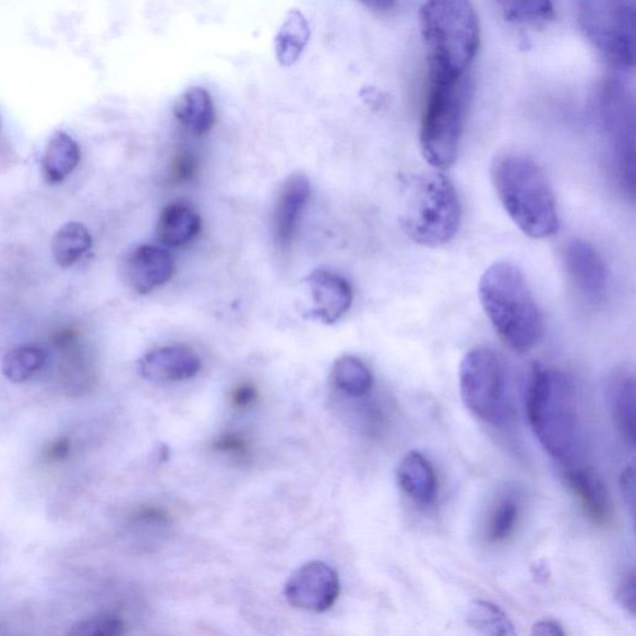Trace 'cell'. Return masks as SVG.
I'll list each match as a JSON object with an SVG mask.
<instances>
[{"instance_id": "6", "label": "cell", "mask_w": 636, "mask_h": 636, "mask_svg": "<svg viewBox=\"0 0 636 636\" xmlns=\"http://www.w3.org/2000/svg\"><path fill=\"white\" fill-rule=\"evenodd\" d=\"M401 228L415 243L437 248L451 243L461 224L458 192L442 172L419 176L408 185Z\"/></svg>"}, {"instance_id": "13", "label": "cell", "mask_w": 636, "mask_h": 636, "mask_svg": "<svg viewBox=\"0 0 636 636\" xmlns=\"http://www.w3.org/2000/svg\"><path fill=\"white\" fill-rule=\"evenodd\" d=\"M310 195L311 183L304 175H293L286 179L277 194L273 226L276 244L281 249L291 247Z\"/></svg>"}, {"instance_id": "9", "label": "cell", "mask_w": 636, "mask_h": 636, "mask_svg": "<svg viewBox=\"0 0 636 636\" xmlns=\"http://www.w3.org/2000/svg\"><path fill=\"white\" fill-rule=\"evenodd\" d=\"M599 110L615 173L625 193H635V103L628 86L608 79L600 87Z\"/></svg>"}, {"instance_id": "24", "label": "cell", "mask_w": 636, "mask_h": 636, "mask_svg": "<svg viewBox=\"0 0 636 636\" xmlns=\"http://www.w3.org/2000/svg\"><path fill=\"white\" fill-rule=\"evenodd\" d=\"M310 39V26L299 11H292L286 17L275 40L277 60L283 67H291L301 57Z\"/></svg>"}, {"instance_id": "31", "label": "cell", "mask_w": 636, "mask_h": 636, "mask_svg": "<svg viewBox=\"0 0 636 636\" xmlns=\"http://www.w3.org/2000/svg\"><path fill=\"white\" fill-rule=\"evenodd\" d=\"M635 596H636V581L635 573L632 572L629 576L622 581L620 588H617L616 600L617 603L624 609V611L632 616L635 615Z\"/></svg>"}, {"instance_id": "28", "label": "cell", "mask_w": 636, "mask_h": 636, "mask_svg": "<svg viewBox=\"0 0 636 636\" xmlns=\"http://www.w3.org/2000/svg\"><path fill=\"white\" fill-rule=\"evenodd\" d=\"M521 505L518 497L515 495L500 497L488 519L487 540L490 543L506 542L516 530Z\"/></svg>"}, {"instance_id": "14", "label": "cell", "mask_w": 636, "mask_h": 636, "mask_svg": "<svg viewBox=\"0 0 636 636\" xmlns=\"http://www.w3.org/2000/svg\"><path fill=\"white\" fill-rule=\"evenodd\" d=\"M313 302L316 308L311 311L313 319L333 325L351 309L353 291L351 285L335 273L315 271L307 277Z\"/></svg>"}, {"instance_id": "16", "label": "cell", "mask_w": 636, "mask_h": 636, "mask_svg": "<svg viewBox=\"0 0 636 636\" xmlns=\"http://www.w3.org/2000/svg\"><path fill=\"white\" fill-rule=\"evenodd\" d=\"M567 487L579 500L586 515L595 525L608 526L614 517L613 501L598 473L589 468L569 469L564 473Z\"/></svg>"}, {"instance_id": "7", "label": "cell", "mask_w": 636, "mask_h": 636, "mask_svg": "<svg viewBox=\"0 0 636 636\" xmlns=\"http://www.w3.org/2000/svg\"><path fill=\"white\" fill-rule=\"evenodd\" d=\"M586 39L609 65L632 70L635 64V0H573Z\"/></svg>"}, {"instance_id": "15", "label": "cell", "mask_w": 636, "mask_h": 636, "mask_svg": "<svg viewBox=\"0 0 636 636\" xmlns=\"http://www.w3.org/2000/svg\"><path fill=\"white\" fill-rule=\"evenodd\" d=\"M175 260L166 249L156 245H141L134 249L127 264V275L131 288L147 295L172 279Z\"/></svg>"}, {"instance_id": "4", "label": "cell", "mask_w": 636, "mask_h": 636, "mask_svg": "<svg viewBox=\"0 0 636 636\" xmlns=\"http://www.w3.org/2000/svg\"><path fill=\"white\" fill-rule=\"evenodd\" d=\"M472 98L468 74L428 68V87L420 124V148L435 169L453 166L460 147Z\"/></svg>"}, {"instance_id": "35", "label": "cell", "mask_w": 636, "mask_h": 636, "mask_svg": "<svg viewBox=\"0 0 636 636\" xmlns=\"http://www.w3.org/2000/svg\"><path fill=\"white\" fill-rule=\"evenodd\" d=\"M215 447L221 452L243 454L247 451V442L243 437L237 435H227L220 437L219 441L215 443Z\"/></svg>"}, {"instance_id": "30", "label": "cell", "mask_w": 636, "mask_h": 636, "mask_svg": "<svg viewBox=\"0 0 636 636\" xmlns=\"http://www.w3.org/2000/svg\"><path fill=\"white\" fill-rule=\"evenodd\" d=\"M200 159L190 149L178 151L170 164V181L183 184L192 181L200 172Z\"/></svg>"}, {"instance_id": "17", "label": "cell", "mask_w": 636, "mask_h": 636, "mask_svg": "<svg viewBox=\"0 0 636 636\" xmlns=\"http://www.w3.org/2000/svg\"><path fill=\"white\" fill-rule=\"evenodd\" d=\"M398 485L416 504L432 505L437 494V479L433 465L423 454L410 452L403 456L397 469Z\"/></svg>"}, {"instance_id": "11", "label": "cell", "mask_w": 636, "mask_h": 636, "mask_svg": "<svg viewBox=\"0 0 636 636\" xmlns=\"http://www.w3.org/2000/svg\"><path fill=\"white\" fill-rule=\"evenodd\" d=\"M563 263L578 292L587 301L599 302L605 298L609 273L604 260L584 240H573L564 249Z\"/></svg>"}, {"instance_id": "10", "label": "cell", "mask_w": 636, "mask_h": 636, "mask_svg": "<svg viewBox=\"0 0 636 636\" xmlns=\"http://www.w3.org/2000/svg\"><path fill=\"white\" fill-rule=\"evenodd\" d=\"M340 593L337 572L321 561L303 564L288 581L284 595L300 611L324 613L333 608Z\"/></svg>"}, {"instance_id": "38", "label": "cell", "mask_w": 636, "mask_h": 636, "mask_svg": "<svg viewBox=\"0 0 636 636\" xmlns=\"http://www.w3.org/2000/svg\"><path fill=\"white\" fill-rule=\"evenodd\" d=\"M0 129H2V120H0Z\"/></svg>"}, {"instance_id": "22", "label": "cell", "mask_w": 636, "mask_h": 636, "mask_svg": "<svg viewBox=\"0 0 636 636\" xmlns=\"http://www.w3.org/2000/svg\"><path fill=\"white\" fill-rule=\"evenodd\" d=\"M331 380L335 387L351 398H362L373 387V374L360 358L343 356L333 365Z\"/></svg>"}, {"instance_id": "32", "label": "cell", "mask_w": 636, "mask_h": 636, "mask_svg": "<svg viewBox=\"0 0 636 636\" xmlns=\"http://www.w3.org/2000/svg\"><path fill=\"white\" fill-rule=\"evenodd\" d=\"M259 399V392L253 384L241 383L231 393V401L239 409L255 406Z\"/></svg>"}, {"instance_id": "1", "label": "cell", "mask_w": 636, "mask_h": 636, "mask_svg": "<svg viewBox=\"0 0 636 636\" xmlns=\"http://www.w3.org/2000/svg\"><path fill=\"white\" fill-rule=\"evenodd\" d=\"M526 413L532 432L552 458L568 463L581 444L575 384L554 367L535 363L526 391Z\"/></svg>"}, {"instance_id": "23", "label": "cell", "mask_w": 636, "mask_h": 636, "mask_svg": "<svg viewBox=\"0 0 636 636\" xmlns=\"http://www.w3.org/2000/svg\"><path fill=\"white\" fill-rule=\"evenodd\" d=\"M93 247V238L84 224L67 223L52 238L51 249L56 262L61 267L74 266Z\"/></svg>"}, {"instance_id": "5", "label": "cell", "mask_w": 636, "mask_h": 636, "mask_svg": "<svg viewBox=\"0 0 636 636\" xmlns=\"http://www.w3.org/2000/svg\"><path fill=\"white\" fill-rule=\"evenodd\" d=\"M428 68L468 74L480 44V25L470 0H425L419 13Z\"/></svg>"}, {"instance_id": "19", "label": "cell", "mask_w": 636, "mask_h": 636, "mask_svg": "<svg viewBox=\"0 0 636 636\" xmlns=\"http://www.w3.org/2000/svg\"><path fill=\"white\" fill-rule=\"evenodd\" d=\"M202 221L199 213L182 203H173L160 213L157 235L160 243L169 248L191 244L200 235Z\"/></svg>"}, {"instance_id": "25", "label": "cell", "mask_w": 636, "mask_h": 636, "mask_svg": "<svg viewBox=\"0 0 636 636\" xmlns=\"http://www.w3.org/2000/svg\"><path fill=\"white\" fill-rule=\"evenodd\" d=\"M475 632L491 636H515V625L499 605L488 600H473L465 614Z\"/></svg>"}, {"instance_id": "20", "label": "cell", "mask_w": 636, "mask_h": 636, "mask_svg": "<svg viewBox=\"0 0 636 636\" xmlns=\"http://www.w3.org/2000/svg\"><path fill=\"white\" fill-rule=\"evenodd\" d=\"M175 118L195 136L208 133L215 123V106L207 89L195 86L185 89L177 98L173 107Z\"/></svg>"}, {"instance_id": "2", "label": "cell", "mask_w": 636, "mask_h": 636, "mask_svg": "<svg viewBox=\"0 0 636 636\" xmlns=\"http://www.w3.org/2000/svg\"><path fill=\"white\" fill-rule=\"evenodd\" d=\"M492 182L508 217L525 236L553 237L560 229L557 202L543 169L528 156L506 154L492 165Z\"/></svg>"}, {"instance_id": "36", "label": "cell", "mask_w": 636, "mask_h": 636, "mask_svg": "<svg viewBox=\"0 0 636 636\" xmlns=\"http://www.w3.org/2000/svg\"><path fill=\"white\" fill-rule=\"evenodd\" d=\"M532 635L535 636H564L566 632H564L563 626L555 621L544 620L537 622L532 626Z\"/></svg>"}, {"instance_id": "21", "label": "cell", "mask_w": 636, "mask_h": 636, "mask_svg": "<svg viewBox=\"0 0 636 636\" xmlns=\"http://www.w3.org/2000/svg\"><path fill=\"white\" fill-rule=\"evenodd\" d=\"M80 160H82V151L77 142L65 132H57L45 148L43 175L48 183H62L74 172Z\"/></svg>"}, {"instance_id": "18", "label": "cell", "mask_w": 636, "mask_h": 636, "mask_svg": "<svg viewBox=\"0 0 636 636\" xmlns=\"http://www.w3.org/2000/svg\"><path fill=\"white\" fill-rule=\"evenodd\" d=\"M607 401L617 433L632 449L635 446V379L629 372H616L607 385Z\"/></svg>"}, {"instance_id": "12", "label": "cell", "mask_w": 636, "mask_h": 636, "mask_svg": "<svg viewBox=\"0 0 636 636\" xmlns=\"http://www.w3.org/2000/svg\"><path fill=\"white\" fill-rule=\"evenodd\" d=\"M201 370V357L192 348L183 345L152 349L139 362L142 377L154 382L192 380Z\"/></svg>"}, {"instance_id": "29", "label": "cell", "mask_w": 636, "mask_h": 636, "mask_svg": "<svg viewBox=\"0 0 636 636\" xmlns=\"http://www.w3.org/2000/svg\"><path fill=\"white\" fill-rule=\"evenodd\" d=\"M127 632V626L120 617L106 615L79 622L69 631L71 636H118Z\"/></svg>"}, {"instance_id": "37", "label": "cell", "mask_w": 636, "mask_h": 636, "mask_svg": "<svg viewBox=\"0 0 636 636\" xmlns=\"http://www.w3.org/2000/svg\"><path fill=\"white\" fill-rule=\"evenodd\" d=\"M358 2L373 12L385 13L392 11L398 0H358Z\"/></svg>"}, {"instance_id": "26", "label": "cell", "mask_w": 636, "mask_h": 636, "mask_svg": "<svg viewBox=\"0 0 636 636\" xmlns=\"http://www.w3.org/2000/svg\"><path fill=\"white\" fill-rule=\"evenodd\" d=\"M494 3L511 24L539 26L554 20L552 0H494Z\"/></svg>"}, {"instance_id": "3", "label": "cell", "mask_w": 636, "mask_h": 636, "mask_svg": "<svg viewBox=\"0 0 636 636\" xmlns=\"http://www.w3.org/2000/svg\"><path fill=\"white\" fill-rule=\"evenodd\" d=\"M479 298L491 325L515 352L531 351L540 343L541 311L518 267L509 263L491 265L481 276Z\"/></svg>"}, {"instance_id": "34", "label": "cell", "mask_w": 636, "mask_h": 636, "mask_svg": "<svg viewBox=\"0 0 636 636\" xmlns=\"http://www.w3.org/2000/svg\"><path fill=\"white\" fill-rule=\"evenodd\" d=\"M71 449V443L68 437L58 439L51 443L45 451V458L49 461H61L68 458Z\"/></svg>"}, {"instance_id": "8", "label": "cell", "mask_w": 636, "mask_h": 636, "mask_svg": "<svg viewBox=\"0 0 636 636\" xmlns=\"http://www.w3.org/2000/svg\"><path fill=\"white\" fill-rule=\"evenodd\" d=\"M459 385L465 407L482 422L501 425L509 416L506 365L492 349H471L460 363Z\"/></svg>"}, {"instance_id": "33", "label": "cell", "mask_w": 636, "mask_h": 636, "mask_svg": "<svg viewBox=\"0 0 636 636\" xmlns=\"http://www.w3.org/2000/svg\"><path fill=\"white\" fill-rule=\"evenodd\" d=\"M622 496L625 501L626 506L632 511V515H635V471L633 467L624 469L620 479Z\"/></svg>"}, {"instance_id": "27", "label": "cell", "mask_w": 636, "mask_h": 636, "mask_svg": "<svg viewBox=\"0 0 636 636\" xmlns=\"http://www.w3.org/2000/svg\"><path fill=\"white\" fill-rule=\"evenodd\" d=\"M47 353L41 348L22 346L8 352L2 362V372L8 381L24 383L37 375L47 363Z\"/></svg>"}]
</instances>
